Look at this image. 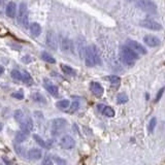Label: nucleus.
I'll return each instance as SVG.
<instances>
[{"label":"nucleus","instance_id":"1","mask_svg":"<svg viewBox=\"0 0 165 165\" xmlns=\"http://www.w3.org/2000/svg\"><path fill=\"white\" fill-rule=\"evenodd\" d=\"M138 58H139L138 54H136L134 51H132L130 48H128L127 45L122 47V49H121V60L127 66H133Z\"/></svg>","mask_w":165,"mask_h":165},{"label":"nucleus","instance_id":"2","mask_svg":"<svg viewBox=\"0 0 165 165\" xmlns=\"http://www.w3.org/2000/svg\"><path fill=\"white\" fill-rule=\"evenodd\" d=\"M19 22L23 27L27 28L29 26V15H28V7L25 2L20 4L19 9Z\"/></svg>","mask_w":165,"mask_h":165},{"label":"nucleus","instance_id":"3","mask_svg":"<svg viewBox=\"0 0 165 165\" xmlns=\"http://www.w3.org/2000/svg\"><path fill=\"white\" fill-rule=\"evenodd\" d=\"M137 7H139L141 10L149 13V14H155L157 11V5L151 0H139L136 3Z\"/></svg>","mask_w":165,"mask_h":165},{"label":"nucleus","instance_id":"4","mask_svg":"<svg viewBox=\"0 0 165 165\" xmlns=\"http://www.w3.org/2000/svg\"><path fill=\"white\" fill-rule=\"evenodd\" d=\"M139 25L141 27L146 28V29L149 30H153V31H159V30L162 29V26L157 23L156 21L150 20V19H146V20H143L139 22Z\"/></svg>","mask_w":165,"mask_h":165},{"label":"nucleus","instance_id":"5","mask_svg":"<svg viewBox=\"0 0 165 165\" xmlns=\"http://www.w3.org/2000/svg\"><path fill=\"white\" fill-rule=\"evenodd\" d=\"M127 47L131 49L132 51H134L136 54H141V55L147 54V50H146L145 47L135 40H130V39L127 40Z\"/></svg>","mask_w":165,"mask_h":165},{"label":"nucleus","instance_id":"6","mask_svg":"<svg viewBox=\"0 0 165 165\" xmlns=\"http://www.w3.org/2000/svg\"><path fill=\"white\" fill-rule=\"evenodd\" d=\"M85 62H86V65L89 66V67H93V66L96 65V60L95 57H94V54H93V51L90 47H87L86 50H85Z\"/></svg>","mask_w":165,"mask_h":165},{"label":"nucleus","instance_id":"7","mask_svg":"<svg viewBox=\"0 0 165 165\" xmlns=\"http://www.w3.org/2000/svg\"><path fill=\"white\" fill-rule=\"evenodd\" d=\"M45 41H47V45L50 49L56 51L58 48V41H57L56 34L54 31H49L47 33V37H45Z\"/></svg>","mask_w":165,"mask_h":165},{"label":"nucleus","instance_id":"8","mask_svg":"<svg viewBox=\"0 0 165 165\" xmlns=\"http://www.w3.org/2000/svg\"><path fill=\"white\" fill-rule=\"evenodd\" d=\"M60 146L65 150H70L74 148L75 146V140L73 137L70 135H64L63 137L60 139Z\"/></svg>","mask_w":165,"mask_h":165},{"label":"nucleus","instance_id":"9","mask_svg":"<svg viewBox=\"0 0 165 165\" xmlns=\"http://www.w3.org/2000/svg\"><path fill=\"white\" fill-rule=\"evenodd\" d=\"M52 126L54 131L60 132L67 126V121L65 119H62V118H57V119L52 121Z\"/></svg>","mask_w":165,"mask_h":165},{"label":"nucleus","instance_id":"10","mask_svg":"<svg viewBox=\"0 0 165 165\" xmlns=\"http://www.w3.org/2000/svg\"><path fill=\"white\" fill-rule=\"evenodd\" d=\"M90 90L91 92L96 96V97H101L104 93V89L99 83H96V81H92L90 85Z\"/></svg>","mask_w":165,"mask_h":165},{"label":"nucleus","instance_id":"11","mask_svg":"<svg viewBox=\"0 0 165 165\" xmlns=\"http://www.w3.org/2000/svg\"><path fill=\"white\" fill-rule=\"evenodd\" d=\"M143 41H145L146 45L151 47V48H155V47L160 45V39L154 36V35H146L143 37Z\"/></svg>","mask_w":165,"mask_h":165},{"label":"nucleus","instance_id":"12","mask_svg":"<svg viewBox=\"0 0 165 165\" xmlns=\"http://www.w3.org/2000/svg\"><path fill=\"white\" fill-rule=\"evenodd\" d=\"M45 88L47 89V91L50 93L51 95L55 96V97H58L59 96L58 87L55 86L53 83H51V81H48V79H45Z\"/></svg>","mask_w":165,"mask_h":165},{"label":"nucleus","instance_id":"13","mask_svg":"<svg viewBox=\"0 0 165 165\" xmlns=\"http://www.w3.org/2000/svg\"><path fill=\"white\" fill-rule=\"evenodd\" d=\"M20 124H21V128H22L23 131L29 132V131H31L32 129H33V121H32L29 117L24 118Z\"/></svg>","mask_w":165,"mask_h":165},{"label":"nucleus","instance_id":"14","mask_svg":"<svg viewBox=\"0 0 165 165\" xmlns=\"http://www.w3.org/2000/svg\"><path fill=\"white\" fill-rule=\"evenodd\" d=\"M5 13H6V16L8 18H15L16 17V13H17V6L16 3L10 1L8 2V4L6 5V8H5Z\"/></svg>","mask_w":165,"mask_h":165},{"label":"nucleus","instance_id":"15","mask_svg":"<svg viewBox=\"0 0 165 165\" xmlns=\"http://www.w3.org/2000/svg\"><path fill=\"white\" fill-rule=\"evenodd\" d=\"M42 156V152L39 149H31L28 152V158L31 160H38Z\"/></svg>","mask_w":165,"mask_h":165},{"label":"nucleus","instance_id":"16","mask_svg":"<svg viewBox=\"0 0 165 165\" xmlns=\"http://www.w3.org/2000/svg\"><path fill=\"white\" fill-rule=\"evenodd\" d=\"M61 49L62 52L64 53H69L71 51V41L66 37H63L61 39Z\"/></svg>","mask_w":165,"mask_h":165},{"label":"nucleus","instance_id":"17","mask_svg":"<svg viewBox=\"0 0 165 165\" xmlns=\"http://www.w3.org/2000/svg\"><path fill=\"white\" fill-rule=\"evenodd\" d=\"M30 32L33 36H39L41 33V27L39 25L38 23H32L31 25H30Z\"/></svg>","mask_w":165,"mask_h":165},{"label":"nucleus","instance_id":"18","mask_svg":"<svg viewBox=\"0 0 165 165\" xmlns=\"http://www.w3.org/2000/svg\"><path fill=\"white\" fill-rule=\"evenodd\" d=\"M29 132L27 131H23V130H21V131L17 132L16 134V141L18 143H23V141H25L26 139L28 138V136H29Z\"/></svg>","mask_w":165,"mask_h":165},{"label":"nucleus","instance_id":"19","mask_svg":"<svg viewBox=\"0 0 165 165\" xmlns=\"http://www.w3.org/2000/svg\"><path fill=\"white\" fill-rule=\"evenodd\" d=\"M22 81H24L25 84H27L28 86H31V85H33V79H32V77L30 75V73L27 72V71H23Z\"/></svg>","mask_w":165,"mask_h":165},{"label":"nucleus","instance_id":"20","mask_svg":"<svg viewBox=\"0 0 165 165\" xmlns=\"http://www.w3.org/2000/svg\"><path fill=\"white\" fill-rule=\"evenodd\" d=\"M61 68H62V71H63V72L65 73V74H67V75H72V77H74V75L77 74L75 70L73 69V68L70 67V66H68V65H63V64H62Z\"/></svg>","mask_w":165,"mask_h":165},{"label":"nucleus","instance_id":"21","mask_svg":"<svg viewBox=\"0 0 165 165\" xmlns=\"http://www.w3.org/2000/svg\"><path fill=\"white\" fill-rule=\"evenodd\" d=\"M41 58H42L43 61L48 62V63H51V64H54L56 63V60L53 56H51L50 54H48L47 52H43L41 53Z\"/></svg>","mask_w":165,"mask_h":165},{"label":"nucleus","instance_id":"22","mask_svg":"<svg viewBox=\"0 0 165 165\" xmlns=\"http://www.w3.org/2000/svg\"><path fill=\"white\" fill-rule=\"evenodd\" d=\"M70 105V102L68 99H63V100H60L56 103V107L60 109H67L68 107Z\"/></svg>","mask_w":165,"mask_h":165},{"label":"nucleus","instance_id":"23","mask_svg":"<svg viewBox=\"0 0 165 165\" xmlns=\"http://www.w3.org/2000/svg\"><path fill=\"white\" fill-rule=\"evenodd\" d=\"M107 79L111 81V84L113 85V86H116V87L119 86L121 83V79L119 77H117V75H109Z\"/></svg>","mask_w":165,"mask_h":165},{"label":"nucleus","instance_id":"24","mask_svg":"<svg viewBox=\"0 0 165 165\" xmlns=\"http://www.w3.org/2000/svg\"><path fill=\"white\" fill-rule=\"evenodd\" d=\"M101 113H103L104 116H107V117H109V118H113V116H115V111H113L111 107H104Z\"/></svg>","mask_w":165,"mask_h":165},{"label":"nucleus","instance_id":"25","mask_svg":"<svg viewBox=\"0 0 165 165\" xmlns=\"http://www.w3.org/2000/svg\"><path fill=\"white\" fill-rule=\"evenodd\" d=\"M157 126V119L156 118H152L149 122V126H148V130H149V133H153L154 132V129Z\"/></svg>","mask_w":165,"mask_h":165},{"label":"nucleus","instance_id":"26","mask_svg":"<svg viewBox=\"0 0 165 165\" xmlns=\"http://www.w3.org/2000/svg\"><path fill=\"white\" fill-rule=\"evenodd\" d=\"M117 101L119 104L126 103V102L128 101V96H127L126 93H120V94L117 96Z\"/></svg>","mask_w":165,"mask_h":165},{"label":"nucleus","instance_id":"27","mask_svg":"<svg viewBox=\"0 0 165 165\" xmlns=\"http://www.w3.org/2000/svg\"><path fill=\"white\" fill-rule=\"evenodd\" d=\"M91 49H92V51H93V54H94V57H95L96 64H101V60H100L99 52H98V49L96 48V45H91Z\"/></svg>","mask_w":165,"mask_h":165},{"label":"nucleus","instance_id":"28","mask_svg":"<svg viewBox=\"0 0 165 165\" xmlns=\"http://www.w3.org/2000/svg\"><path fill=\"white\" fill-rule=\"evenodd\" d=\"M14 116H15V119H16V121H18L19 123L22 122L23 119H24V118L26 117V116L24 115V113H23V111H21V109H17V111H15Z\"/></svg>","mask_w":165,"mask_h":165},{"label":"nucleus","instance_id":"29","mask_svg":"<svg viewBox=\"0 0 165 165\" xmlns=\"http://www.w3.org/2000/svg\"><path fill=\"white\" fill-rule=\"evenodd\" d=\"M33 138L35 139V141H36L37 143H38L40 147L42 148H47V143H45V141L42 139V138L40 137V136L38 135V134H33Z\"/></svg>","mask_w":165,"mask_h":165},{"label":"nucleus","instance_id":"30","mask_svg":"<svg viewBox=\"0 0 165 165\" xmlns=\"http://www.w3.org/2000/svg\"><path fill=\"white\" fill-rule=\"evenodd\" d=\"M32 98H33L34 101L36 102H45V97L41 95L40 93H34L33 95H32Z\"/></svg>","mask_w":165,"mask_h":165},{"label":"nucleus","instance_id":"31","mask_svg":"<svg viewBox=\"0 0 165 165\" xmlns=\"http://www.w3.org/2000/svg\"><path fill=\"white\" fill-rule=\"evenodd\" d=\"M11 77H13V79H17V81H22V73L17 69L11 71Z\"/></svg>","mask_w":165,"mask_h":165},{"label":"nucleus","instance_id":"32","mask_svg":"<svg viewBox=\"0 0 165 165\" xmlns=\"http://www.w3.org/2000/svg\"><path fill=\"white\" fill-rule=\"evenodd\" d=\"M79 101H72L71 102V105H70V109H69V111L70 113H74V111H77V109H79Z\"/></svg>","mask_w":165,"mask_h":165},{"label":"nucleus","instance_id":"33","mask_svg":"<svg viewBox=\"0 0 165 165\" xmlns=\"http://www.w3.org/2000/svg\"><path fill=\"white\" fill-rule=\"evenodd\" d=\"M42 165H54V162H53L50 156H45V159L42 160Z\"/></svg>","mask_w":165,"mask_h":165},{"label":"nucleus","instance_id":"34","mask_svg":"<svg viewBox=\"0 0 165 165\" xmlns=\"http://www.w3.org/2000/svg\"><path fill=\"white\" fill-rule=\"evenodd\" d=\"M164 92H165V87H163V88H161L160 90H159L158 94H157L156 98H155V102H158L159 100L161 99V97L163 96V93H164Z\"/></svg>","mask_w":165,"mask_h":165},{"label":"nucleus","instance_id":"35","mask_svg":"<svg viewBox=\"0 0 165 165\" xmlns=\"http://www.w3.org/2000/svg\"><path fill=\"white\" fill-rule=\"evenodd\" d=\"M11 96H13L14 98H17V99H21V100L24 98V94H23L22 92H16V93H14V94H13Z\"/></svg>","mask_w":165,"mask_h":165},{"label":"nucleus","instance_id":"36","mask_svg":"<svg viewBox=\"0 0 165 165\" xmlns=\"http://www.w3.org/2000/svg\"><path fill=\"white\" fill-rule=\"evenodd\" d=\"M23 61L25 62V63H28V62L31 61V58H30L29 56H26V57H24V58H23Z\"/></svg>","mask_w":165,"mask_h":165},{"label":"nucleus","instance_id":"37","mask_svg":"<svg viewBox=\"0 0 165 165\" xmlns=\"http://www.w3.org/2000/svg\"><path fill=\"white\" fill-rule=\"evenodd\" d=\"M3 72H4V68L2 66H0V74H2Z\"/></svg>","mask_w":165,"mask_h":165},{"label":"nucleus","instance_id":"38","mask_svg":"<svg viewBox=\"0 0 165 165\" xmlns=\"http://www.w3.org/2000/svg\"><path fill=\"white\" fill-rule=\"evenodd\" d=\"M2 130V124H0V131Z\"/></svg>","mask_w":165,"mask_h":165},{"label":"nucleus","instance_id":"39","mask_svg":"<svg viewBox=\"0 0 165 165\" xmlns=\"http://www.w3.org/2000/svg\"><path fill=\"white\" fill-rule=\"evenodd\" d=\"M128 1H134V0H128ZM138 1H139V0H138Z\"/></svg>","mask_w":165,"mask_h":165}]
</instances>
